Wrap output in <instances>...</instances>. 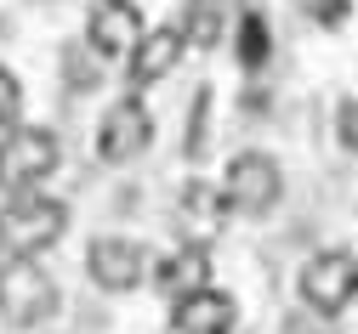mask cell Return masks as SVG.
<instances>
[{"label": "cell", "instance_id": "3", "mask_svg": "<svg viewBox=\"0 0 358 334\" xmlns=\"http://www.w3.org/2000/svg\"><path fill=\"white\" fill-rule=\"evenodd\" d=\"M57 312V283L34 266V255H12L0 266V317L12 328H40Z\"/></svg>", "mask_w": 358, "mask_h": 334}, {"label": "cell", "instance_id": "2", "mask_svg": "<svg viewBox=\"0 0 358 334\" xmlns=\"http://www.w3.org/2000/svg\"><path fill=\"white\" fill-rule=\"evenodd\" d=\"M57 159H63V148H57L52 130L12 125L0 136V187H6V193H34V187L57 170Z\"/></svg>", "mask_w": 358, "mask_h": 334}, {"label": "cell", "instance_id": "11", "mask_svg": "<svg viewBox=\"0 0 358 334\" xmlns=\"http://www.w3.org/2000/svg\"><path fill=\"white\" fill-rule=\"evenodd\" d=\"M234 317H239L234 301L216 295V289H199V295H188V301L171 306L176 334H234Z\"/></svg>", "mask_w": 358, "mask_h": 334}, {"label": "cell", "instance_id": "4", "mask_svg": "<svg viewBox=\"0 0 358 334\" xmlns=\"http://www.w3.org/2000/svg\"><path fill=\"white\" fill-rule=\"evenodd\" d=\"M301 301H307L313 312H324V317L347 312V306L358 301V261H352L347 250L313 255V261L301 266Z\"/></svg>", "mask_w": 358, "mask_h": 334}, {"label": "cell", "instance_id": "7", "mask_svg": "<svg viewBox=\"0 0 358 334\" xmlns=\"http://www.w3.org/2000/svg\"><path fill=\"white\" fill-rule=\"evenodd\" d=\"M85 272H92L97 289L108 295H125V289H137L148 261H143V244H131V238H97L92 250H85Z\"/></svg>", "mask_w": 358, "mask_h": 334}, {"label": "cell", "instance_id": "9", "mask_svg": "<svg viewBox=\"0 0 358 334\" xmlns=\"http://www.w3.org/2000/svg\"><path fill=\"white\" fill-rule=\"evenodd\" d=\"M182 52H188V40H182V29H154V34H143L137 45H131V68H125V79L131 85H159L176 63H182Z\"/></svg>", "mask_w": 358, "mask_h": 334}, {"label": "cell", "instance_id": "8", "mask_svg": "<svg viewBox=\"0 0 358 334\" xmlns=\"http://www.w3.org/2000/svg\"><path fill=\"white\" fill-rule=\"evenodd\" d=\"M85 34H92V52L97 57H131V45L143 40V17L131 0H92V23H85Z\"/></svg>", "mask_w": 358, "mask_h": 334}, {"label": "cell", "instance_id": "15", "mask_svg": "<svg viewBox=\"0 0 358 334\" xmlns=\"http://www.w3.org/2000/svg\"><path fill=\"white\" fill-rule=\"evenodd\" d=\"M17 114H23V85L12 79V68H0V125H17Z\"/></svg>", "mask_w": 358, "mask_h": 334}, {"label": "cell", "instance_id": "6", "mask_svg": "<svg viewBox=\"0 0 358 334\" xmlns=\"http://www.w3.org/2000/svg\"><path fill=\"white\" fill-rule=\"evenodd\" d=\"M154 142V119H148V108L137 103V97H120L108 114H103V130H97V153L108 159V165H131L143 148Z\"/></svg>", "mask_w": 358, "mask_h": 334}, {"label": "cell", "instance_id": "14", "mask_svg": "<svg viewBox=\"0 0 358 334\" xmlns=\"http://www.w3.org/2000/svg\"><path fill=\"white\" fill-rule=\"evenodd\" d=\"M182 204H188V215H199V221H222V215H228V204H222V193H216V187H205V181H188Z\"/></svg>", "mask_w": 358, "mask_h": 334}, {"label": "cell", "instance_id": "17", "mask_svg": "<svg viewBox=\"0 0 358 334\" xmlns=\"http://www.w3.org/2000/svg\"><path fill=\"white\" fill-rule=\"evenodd\" d=\"M296 6H307L313 17H319L324 29H336L341 17H347V0H296Z\"/></svg>", "mask_w": 358, "mask_h": 334}, {"label": "cell", "instance_id": "18", "mask_svg": "<svg viewBox=\"0 0 358 334\" xmlns=\"http://www.w3.org/2000/svg\"><path fill=\"white\" fill-rule=\"evenodd\" d=\"M69 85H97V68L85 63V52H69Z\"/></svg>", "mask_w": 358, "mask_h": 334}, {"label": "cell", "instance_id": "1", "mask_svg": "<svg viewBox=\"0 0 358 334\" xmlns=\"http://www.w3.org/2000/svg\"><path fill=\"white\" fill-rule=\"evenodd\" d=\"M69 232V204L46 193H17L0 210V250L6 255H40Z\"/></svg>", "mask_w": 358, "mask_h": 334}, {"label": "cell", "instance_id": "13", "mask_svg": "<svg viewBox=\"0 0 358 334\" xmlns=\"http://www.w3.org/2000/svg\"><path fill=\"white\" fill-rule=\"evenodd\" d=\"M234 40H239V68H245V74H262V68H267V57H273V34H267V17H262L256 6L239 17Z\"/></svg>", "mask_w": 358, "mask_h": 334}, {"label": "cell", "instance_id": "12", "mask_svg": "<svg viewBox=\"0 0 358 334\" xmlns=\"http://www.w3.org/2000/svg\"><path fill=\"white\" fill-rule=\"evenodd\" d=\"M182 40L199 45V52H210V45H222V29H228V0H188L182 12Z\"/></svg>", "mask_w": 358, "mask_h": 334}, {"label": "cell", "instance_id": "5", "mask_svg": "<svg viewBox=\"0 0 358 334\" xmlns=\"http://www.w3.org/2000/svg\"><path fill=\"white\" fill-rule=\"evenodd\" d=\"M228 204L234 210H245V215H267L279 204V193H285V176H279V165L267 159V153H239L234 165H228Z\"/></svg>", "mask_w": 358, "mask_h": 334}, {"label": "cell", "instance_id": "10", "mask_svg": "<svg viewBox=\"0 0 358 334\" xmlns=\"http://www.w3.org/2000/svg\"><path fill=\"white\" fill-rule=\"evenodd\" d=\"M154 283H159V295H171V301H188V295L210 289V250L205 244H182L176 255L159 261Z\"/></svg>", "mask_w": 358, "mask_h": 334}, {"label": "cell", "instance_id": "16", "mask_svg": "<svg viewBox=\"0 0 358 334\" xmlns=\"http://www.w3.org/2000/svg\"><path fill=\"white\" fill-rule=\"evenodd\" d=\"M285 334H336V323H330L324 312L301 306V312H290V317H285Z\"/></svg>", "mask_w": 358, "mask_h": 334}]
</instances>
